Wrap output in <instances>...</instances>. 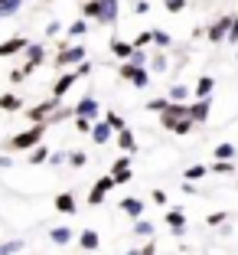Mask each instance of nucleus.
<instances>
[{
	"label": "nucleus",
	"mask_w": 238,
	"mask_h": 255,
	"mask_svg": "<svg viewBox=\"0 0 238 255\" xmlns=\"http://www.w3.org/2000/svg\"><path fill=\"white\" fill-rule=\"evenodd\" d=\"M72 82H75V75H62L59 82H56V98H59L62 92H69V85H72Z\"/></svg>",
	"instance_id": "obj_6"
},
{
	"label": "nucleus",
	"mask_w": 238,
	"mask_h": 255,
	"mask_svg": "<svg viewBox=\"0 0 238 255\" xmlns=\"http://www.w3.org/2000/svg\"><path fill=\"white\" fill-rule=\"evenodd\" d=\"M124 210H127V213H141V206H137V200H127Z\"/></svg>",
	"instance_id": "obj_18"
},
{
	"label": "nucleus",
	"mask_w": 238,
	"mask_h": 255,
	"mask_svg": "<svg viewBox=\"0 0 238 255\" xmlns=\"http://www.w3.org/2000/svg\"><path fill=\"white\" fill-rule=\"evenodd\" d=\"M121 144H124V147H127V150H134V137L127 134V131H124V134H121Z\"/></svg>",
	"instance_id": "obj_16"
},
{
	"label": "nucleus",
	"mask_w": 238,
	"mask_h": 255,
	"mask_svg": "<svg viewBox=\"0 0 238 255\" xmlns=\"http://www.w3.org/2000/svg\"><path fill=\"white\" fill-rule=\"evenodd\" d=\"M30 160H33V164H39V160H46V147L33 150V154H30Z\"/></svg>",
	"instance_id": "obj_14"
},
{
	"label": "nucleus",
	"mask_w": 238,
	"mask_h": 255,
	"mask_svg": "<svg viewBox=\"0 0 238 255\" xmlns=\"http://www.w3.org/2000/svg\"><path fill=\"white\" fill-rule=\"evenodd\" d=\"M114 10H118V0H95V3L85 7V13L88 16H101V20H111Z\"/></svg>",
	"instance_id": "obj_2"
},
{
	"label": "nucleus",
	"mask_w": 238,
	"mask_h": 255,
	"mask_svg": "<svg viewBox=\"0 0 238 255\" xmlns=\"http://www.w3.org/2000/svg\"><path fill=\"white\" fill-rule=\"evenodd\" d=\"M56 206H59L62 213H72V210H75V203H72V196H69V193H62L59 200H56Z\"/></svg>",
	"instance_id": "obj_7"
},
{
	"label": "nucleus",
	"mask_w": 238,
	"mask_h": 255,
	"mask_svg": "<svg viewBox=\"0 0 238 255\" xmlns=\"http://www.w3.org/2000/svg\"><path fill=\"white\" fill-rule=\"evenodd\" d=\"M108 137V128H95V141H104Z\"/></svg>",
	"instance_id": "obj_19"
},
{
	"label": "nucleus",
	"mask_w": 238,
	"mask_h": 255,
	"mask_svg": "<svg viewBox=\"0 0 238 255\" xmlns=\"http://www.w3.org/2000/svg\"><path fill=\"white\" fill-rule=\"evenodd\" d=\"M114 53H118V56H131V46H127V43H114Z\"/></svg>",
	"instance_id": "obj_13"
},
{
	"label": "nucleus",
	"mask_w": 238,
	"mask_h": 255,
	"mask_svg": "<svg viewBox=\"0 0 238 255\" xmlns=\"http://www.w3.org/2000/svg\"><path fill=\"white\" fill-rule=\"evenodd\" d=\"M82 59V49H66V53L59 56V66H66V62H79Z\"/></svg>",
	"instance_id": "obj_5"
},
{
	"label": "nucleus",
	"mask_w": 238,
	"mask_h": 255,
	"mask_svg": "<svg viewBox=\"0 0 238 255\" xmlns=\"http://www.w3.org/2000/svg\"><path fill=\"white\" fill-rule=\"evenodd\" d=\"M79 115H95V102H82V105H79Z\"/></svg>",
	"instance_id": "obj_11"
},
{
	"label": "nucleus",
	"mask_w": 238,
	"mask_h": 255,
	"mask_svg": "<svg viewBox=\"0 0 238 255\" xmlns=\"http://www.w3.org/2000/svg\"><path fill=\"white\" fill-rule=\"evenodd\" d=\"M0 108H7V112H16V108H20V98H16V95H0Z\"/></svg>",
	"instance_id": "obj_4"
},
{
	"label": "nucleus",
	"mask_w": 238,
	"mask_h": 255,
	"mask_svg": "<svg viewBox=\"0 0 238 255\" xmlns=\"http://www.w3.org/2000/svg\"><path fill=\"white\" fill-rule=\"evenodd\" d=\"M82 246H85V249H95V246H98V236H95V233H85V236H82Z\"/></svg>",
	"instance_id": "obj_9"
},
{
	"label": "nucleus",
	"mask_w": 238,
	"mask_h": 255,
	"mask_svg": "<svg viewBox=\"0 0 238 255\" xmlns=\"http://www.w3.org/2000/svg\"><path fill=\"white\" fill-rule=\"evenodd\" d=\"M166 7H170V10H179V7H183V0H166Z\"/></svg>",
	"instance_id": "obj_22"
},
{
	"label": "nucleus",
	"mask_w": 238,
	"mask_h": 255,
	"mask_svg": "<svg viewBox=\"0 0 238 255\" xmlns=\"http://www.w3.org/2000/svg\"><path fill=\"white\" fill-rule=\"evenodd\" d=\"M52 239H56V242H69V229H56V233H52Z\"/></svg>",
	"instance_id": "obj_15"
},
{
	"label": "nucleus",
	"mask_w": 238,
	"mask_h": 255,
	"mask_svg": "<svg viewBox=\"0 0 238 255\" xmlns=\"http://www.w3.org/2000/svg\"><path fill=\"white\" fill-rule=\"evenodd\" d=\"M202 173H206L202 167H189V170H186V177H189V180H196V177H202Z\"/></svg>",
	"instance_id": "obj_17"
},
{
	"label": "nucleus",
	"mask_w": 238,
	"mask_h": 255,
	"mask_svg": "<svg viewBox=\"0 0 238 255\" xmlns=\"http://www.w3.org/2000/svg\"><path fill=\"white\" fill-rule=\"evenodd\" d=\"M16 7H20V0H0V16H3V13H13Z\"/></svg>",
	"instance_id": "obj_8"
},
{
	"label": "nucleus",
	"mask_w": 238,
	"mask_h": 255,
	"mask_svg": "<svg viewBox=\"0 0 238 255\" xmlns=\"http://www.w3.org/2000/svg\"><path fill=\"white\" fill-rule=\"evenodd\" d=\"M23 46H26V39H7V43H0V56H13V53H20Z\"/></svg>",
	"instance_id": "obj_3"
},
{
	"label": "nucleus",
	"mask_w": 238,
	"mask_h": 255,
	"mask_svg": "<svg viewBox=\"0 0 238 255\" xmlns=\"http://www.w3.org/2000/svg\"><path fill=\"white\" fill-rule=\"evenodd\" d=\"M170 223L173 229H183V213H170Z\"/></svg>",
	"instance_id": "obj_12"
},
{
	"label": "nucleus",
	"mask_w": 238,
	"mask_h": 255,
	"mask_svg": "<svg viewBox=\"0 0 238 255\" xmlns=\"http://www.w3.org/2000/svg\"><path fill=\"white\" fill-rule=\"evenodd\" d=\"M209 89H212V82H209V79H202V82H199V95H206Z\"/></svg>",
	"instance_id": "obj_21"
},
{
	"label": "nucleus",
	"mask_w": 238,
	"mask_h": 255,
	"mask_svg": "<svg viewBox=\"0 0 238 255\" xmlns=\"http://www.w3.org/2000/svg\"><path fill=\"white\" fill-rule=\"evenodd\" d=\"M20 249V242H7V246H0V255H13Z\"/></svg>",
	"instance_id": "obj_10"
},
{
	"label": "nucleus",
	"mask_w": 238,
	"mask_h": 255,
	"mask_svg": "<svg viewBox=\"0 0 238 255\" xmlns=\"http://www.w3.org/2000/svg\"><path fill=\"white\" fill-rule=\"evenodd\" d=\"M216 154H219V157H232V147H229V144H222V147H219Z\"/></svg>",
	"instance_id": "obj_20"
},
{
	"label": "nucleus",
	"mask_w": 238,
	"mask_h": 255,
	"mask_svg": "<svg viewBox=\"0 0 238 255\" xmlns=\"http://www.w3.org/2000/svg\"><path fill=\"white\" fill-rule=\"evenodd\" d=\"M39 137H43V125H36V128H30V131H23V134H16L13 141H10V147H13V150L33 147V144H39Z\"/></svg>",
	"instance_id": "obj_1"
}]
</instances>
